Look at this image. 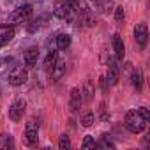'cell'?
<instances>
[{
	"label": "cell",
	"instance_id": "obj_6",
	"mask_svg": "<svg viewBox=\"0 0 150 150\" xmlns=\"http://www.w3.org/2000/svg\"><path fill=\"white\" fill-rule=\"evenodd\" d=\"M134 41L138 44L139 50H143L146 46V41H148V28H146V23H139L136 25L134 28Z\"/></svg>",
	"mask_w": 150,
	"mask_h": 150
},
{
	"label": "cell",
	"instance_id": "obj_11",
	"mask_svg": "<svg viewBox=\"0 0 150 150\" xmlns=\"http://www.w3.org/2000/svg\"><path fill=\"white\" fill-rule=\"evenodd\" d=\"M51 78L57 81V80H60L62 76H64V74H65V62L64 60H58L57 58V62H55V65L51 67Z\"/></svg>",
	"mask_w": 150,
	"mask_h": 150
},
{
	"label": "cell",
	"instance_id": "obj_4",
	"mask_svg": "<svg viewBox=\"0 0 150 150\" xmlns=\"http://www.w3.org/2000/svg\"><path fill=\"white\" fill-rule=\"evenodd\" d=\"M32 16V6H28V4H25V6H21V7H18L13 14H11V23L9 25H18V23H23V21H27L28 18Z\"/></svg>",
	"mask_w": 150,
	"mask_h": 150
},
{
	"label": "cell",
	"instance_id": "obj_26",
	"mask_svg": "<svg viewBox=\"0 0 150 150\" xmlns=\"http://www.w3.org/2000/svg\"><path fill=\"white\" fill-rule=\"evenodd\" d=\"M92 2H94V4H96V6H99V7H101V6H103V4H104V0H92Z\"/></svg>",
	"mask_w": 150,
	"mask_h": 150
},
{
	"label": "cell",
	"instance_id": "obj_3",
	"mask_svg": "<svg viewBox=\"0 0 150 150\" xmlns=\"http://www.w3.org/2000/svg\"><path fill=\"white\" fill-rule=\"evenodd\" d=\"M27 80H28V72H27V69H25L23 65H14V67L9 71V74H7V81H9V85H13V87H20V85H23Z\"/></svg>",
	"mask_w": 150,
	"mask_h": 150
},
{
	"label": "cell",
	"instance_id": "obj_12",
	"mask_svg": "<svg viewBox=\"0 0 150 150\" xmlns=\"http://www.w3.org/2000/svg\"><path fill=\"white\" fill-rule=\"evenodd\" d=\"M37 58H39V48H35V46L28 48L27 53H25V64L28 67H34L37 64Z\"/></svg>",
	"mask_w": 150,
	"mask_h": 150
},
{
	"label": "cell",
	"instance_id": "obj_15",
	"mask_svg": "<svg viewBox=\"0 0 150 150\" xmlns=\"http://www.w3.org/2000/svg\"><path fill=\"white\" fill-rule=\"evenodd\" d=\"M81 94H83V97H85L87 101H90V99L94 97V83H92L90 80H87V81L83 83V90H81Z\"/></svg>",
	"mask_w": 150,
	"mask_h": 150
},
{
	"label": "cell",
	"instance_id": "obj_10",
	"mask_svg": "<svg viewBox=\"0 0 150 150\" xmlns=\"http://www.w3.org/2000/svg\"><path fill=\"white\" fill-rule=\"evenodd\" d=\"M113 50H115V55H117V60H122L124 55H125V46H124V41L118 34L113 35Z\"/></svg>",
	"mask_w": 150,
	"mask_h": 150
},
{
	"label": "cell",
	"instance_id": "obj_14",
	"mask_svg": "<svg viewBox=\"0 0 150 150\" xmlns=\"http://www.w3.org/2000/svg\"><path fill=\"white\" fill-rule=\"evenodd\" d=\"M55 62H57V51H55V50H51V51L46 55V58H44V69L50 72V71H51V67L55 65Z\"/></svg>",
	"mask_w": 150,
	"mask_h": 150
},
{
	"label": "cell",
	"instance_id": "obj_7",
	"mask_svg": "<svg viewBox=\"0 0 150 150\" xmlns=\"http://www.w3.org/2000/svg\"><path fill=\"white\" fill-rule=\"evenodd\" d=\"M25 106H27V103H25V99H21V97H18L13 104H11V108H9V118L13 120V122H18L21 117H23V111H25Z\"/></svg>",
	"mask_w": 150,
	"mask_h": 150
},
{
	"label": "cell",
	"instance_id": "obj_24",
	"mask_svg": "<svg viewBox=\"0 0 150 150\" xmlns=\"http://www.w3.org/2000/svg\"><path fill=\"white\" fill-rule=\"evenodd\" d=\"M138 113H139L145 120H148V118H150V111H148L146 108H139V110H138Z\"/></svg>",
	"mask_w": 150,
	"mask_h": 150
},
{
	"label": "cell",
	"instance_id": "obj_25",
	"mask_svg": "<svg viewBox=\"0 0 150 150\" xmlns=\"http://www.w3.org/2000/svg\"><path fill=\"white\" fill-rule=\"evenodd\" d=\"M101 88H103V90H104V92H106V90H108V85H106V78H104V76H103V78H101Z\"/></svg>",
	"mask_w": 150,
	"mask_h": 150
},
{
	"label": "cell",
	"instance_id": "obj_16",
	"mask_svg": "<svg viewBox=\"0 0 150 150\" xmlns=\"http://www.w3.org/2000/svg\"><path fill=\"white\" fill-rule=\"evenodd\" d=\"M11 146H13V138H11V134L2 132V134H0V150H9Z\"/></svg>",
	"mask_w": 150,
	"mask_h": 150
},
{
	"label": "cell",
	"instance_id": "obj_13",
	"mask_svg": "<svg viewBox=\"0 0 150 150\" xmlns=\"http://www.w3.org/2000/svg\"><path fill=\"white\" fill-rule=\"evenodd\" d=\"M71 44V35L69 34H58L57 35V46L58 50H67Z\"/></svg>",
	"mask_w": 150,
	"mask_h": 150
},
{
	"label": "cell",
	"instance_id": "obj_2",
	"mask_svg": "<svg viewBox=\"0 0 150 150\" xmlns=\"http://www.w3.org/2000/svg\"><path fill=\"white\" fill-rule=\"evenodd\" d=\"M78 2L80 0H57L55 7H53V14L60 20H69Z\"/></svg>",
	"mask_w": 150,
	"mask_h": 150
},
{
	"label": "cell",
	"instance_id": "obj_18",
	"mask_svg": "<svg viewBox=\"0 0 150 150\" xmlns=\"http://www.w3.org/2000/svg\"><path fill=\"white\" fill-rule=\"evenodd\" d=\"M13 37H14V30H6V32H2V34H0V48L6 46Z\"/></svg>",
	"mask_w": 150,
	"mask_h": 150
},
{
	"label": "cell",
	"instance_id": "obj_21",
	"mask_svg": "<svg viewBox=\"0 0 150 150\" xmlns=\"http://www.w3.org/2000/svg\"><path fill=\"white\" fill-rule=\"evenodd\" d=\"M96 146H97V143L94 141V138H92V136H85V139H83V143H81V148L88 150V148H96Z\"/></svg>",
	"mask_w": 150,
	"mask_h": 150
},
{
	"label": "cell",
	"instance_id": "obj_23",
	"mask_svg": "<svg viewBox=\"0 0 150 150\" xmlns=\"http://www.w3.org/2000/svg\"><path fill=\"white\" fill-rule=\"evenodd\" d=\"M97 146H101V148H113L115 145H113V143H110V141H108L106 138H103V141H101V143H99Z\"/></svg>",
	"mask_w": 150,
	"mask_h": 150
},
{
	"label": "cell",
	"instance_id": "obj_19",
	"mask_svg": "<svg viewBox=\"0 0 150 150\" xmlns=\"http://www.w3.org/2000/svg\"><path fill=\"white\" fill-rule=\"evenodd\" d=\"M94 120H96V117H94V113H85L83 117H81V125L83 127H90L92 124H94Z\"/></svg>",
	"mask_w": 150,
	"mask_h": 150
},
{
	"label": "cell",
	"instance_id": "obj_22",
	"mask_svg": "<svg viewBox=\"0 0 150 150\" xmlns=\"http://www.w3.org/2000/svg\"><path fill=\"white\" fill-rule=\"evenodd\" d=\"M124 18H125L124 9H122V7H117V9H115V21H117V23H122Z\"/></svg>",
	"mask_w": 150,
	"mask_h": 150
},
{
	"label": "cell",
	"instance_id": "obj_20",
	"mask_svg": "<svg viewBox=\"0 0 150 150\" xmlns=\"http://www.w3.org/2000/svg\"><path fill=\"white\" fill-rule=\"evenodd\" d=\"M58 146H60V150H69V148H71V141H69V136H67V134H62V136H60Z\"/></svg>",
	"mask_w": 150,
	"mask_h": 150
},
{
	"label": "cell",
	"instance_id": "obj_5",
	"mask_svg": "<svg viewBox=\"0 0 150 150\" xmlns=\"http://www.w3.org/2000/svg\"><path fill=\"white\" fill-rule=\"evenodd\" d=\"M37 134H39V124L32 118V120H28L27 125H25V143H27L28 146L35 145V143H37Z\"/></svg>",
	"mask_w": 150,
	"mask_h": 150
},
{
	"label": "cell",
	"instance_id": "obj_17",
	"mask_svg": "<svg viewBox=\"0 0 150 150\" xmlns=\"http://www.w3.org/2000/svg\"><path fill=\"white\" fill-rule=\"evenodd\" d=\"M131 80H132V87H134L136 90H139L141 85H143V76H141V71H139V69H136V71L132 72Z\"/></svg>",
	"mask_w": 150,
	"mask_h": 150
},
{
	"label": "cell",
	"instance_id": "obj_8",
	"mask_svg": "<svg viewBox=\"0 0 150 150\" xmlns=\"http://www.w3.org/2000/svg\"><path fill=\"white\" fill-rule=\"evenodd\" d=\"M81 101H83V97H81V90H80V88H72V90H71V99H69V106H71V110H72V111H78L80 106H81Z\"/></svg>",
	"mask_w": 150,
	"mask_h": 150
},
{
	"label": "cell",
	"instance_id": "obj_1",
	"mask_svg": "<svg viewBox=\"0 0 150 150\" xmlns=\"http://www.w3.org/2000/svg\"><path fill=\"white\" fill-rule=\"evenodd\" d=\"M145 125H146V120L138 113V110H131V111L125 113V127H127V131H131L132 134L143 132Z\"/></svg>",
	"mask_w": 150,
	"mask_h": 150
},
{
	"label": "cell",
	"instance_id": "obj_9",
	"mask_svg": "<svg viewBox=\"0 0 150 150\" xmlns=\"http://www.w3.org/2000/svg\"><path fill=\"white\" fill-rule=\"evenodd\" d=\"M118 76H120V67L117 64V60H110V65H108V80L111 85H115L118 81Z\"/></svg>",
	"mask_w": 150,
	"mask_h": 150
}]
</instances>
